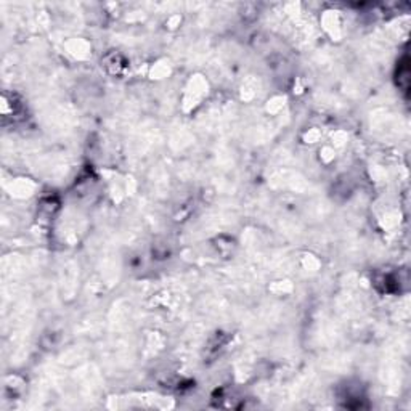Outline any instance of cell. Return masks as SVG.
Wrapping results in <instances>:
<instances>
[{
  "instance_id": "cell-1",
  "label": "cell",
  "mask_w": 411,
  "mask_h": 411,
  "mask_svg": "<svg viewBox=\"0 0 411 411\" xmlns=\"http://www.w3.org/2000/svg\"><path fill=\"white\" fill-rule=\"evenodd\" d=\"M397 82H398V87H400L403 92L408 90V85H410V69H408V60L407 58H405V63L403 64H398Z\"/></svg>"
}]
</instances>
